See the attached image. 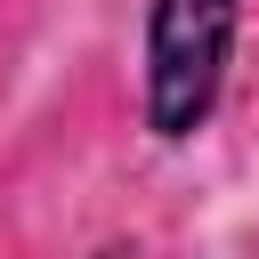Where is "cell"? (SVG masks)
I'll use <instances>...</instances> for the list:
<instances>
[{
	"label": "cell",
	"mask_w": 259,
	"mask_h": 259,
	"mask_svg": "<svg viewBox=\"0 0 259 259\" xmlns=\"http://www.w3.org/2000/svg\"><path fill=\"white\" fill-rule=\"evenodd\" d=\"M235 32H243V0H154L146 8V130L162 146H186L194 130H210L219 97H227V65H235Z\"/></svg>",
	"instance_id": "1"
},
{
	"label": "cell",
	"mask_w": 259,
	"mask_h": 259,
	"mask_svg": "<svg viewBox=\"0 0 259 259\" xmlns=\"http://www.w3.org/2000/svg\"><path fill=\"white\" fill-rule=\"evenodd\" d=\"M89 259H138V251H130V243H105V251H89Z\"/></svg>",
	"instance_id": "2"
}]
</instances>
